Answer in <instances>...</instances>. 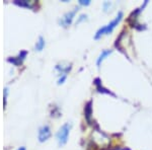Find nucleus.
I'll list each match as a JSON object with an SVG mask.
<instances>
[{
  "label": "nucleus",
  "mask_w": 152,
  "mask_h": 150,
  "mask_svg": "<svg viewBox=\"0 0 152 150\" xmlns=\"http://www.w3.org/2000/svg\"><path fill=\"white\" fill-rule=\"evenodd\" d=\"M123 16H124L123 12L120 11L119 13H118V15L114 19H113L111 23H107V26H102V28H100L99 31H96V34H95V36H94L95 40H99V38H102V37L104 36V35H110V34H112L113 31H114V29L117 28L118 24L121 23V20H122V18H123Z\"/></svg>",
  "instance_id": "nucleus-1"
},
{
  "label": "nucleus",
  "mask_w": 152,
  "mask_h": 150,
  "mask_svg": "<svg viewBox=\"0 0 152 150\" xmlns=\"http://www.w3.org/2000/svg\"><path fill=\"white\" fill-rule=\"evenodd\" d=\"M70 129H71V124L66 123V124H64L60 129L58 130L57 134H56V138H57V141L60 146H63V145H65L67 143L68 137H69V133H70Z\"/></svg>",
  "instance_id": "nucleus-2"
},
{
  "label": "nucleus",
  "mask_w": 152,
  "mask_h": 150,
  "mask_svg": "<svg viewBox=\"0 0 152 150\" xmlns=\"http://www.w3.org/2000/svg\"><path fill=\"white\" fill-rule=\"evenodd\" d=\"M77 10H78V8H77V7H75L73 10L66 12L64 15L62 16V18L60 19V24H61V26H65V28H66V26H70V24L72 23L73 18H74V16H75Z\"/></svg>",
  "instance_id": "nucleus-3"
},
{
  "label": "nucleus",
  "mask_w": 152,
  "mask_h": 150,
  "mask_svg": "<svg viewBox=\"0 0 152 150\" xmlns=\"http://www.w3.org/2000/svg\"><path fill=\"white\" fill-rule=\"evenodd\" d=\"M51 137V129L48 125L45 126H42L39 129V134H38V138L40 142H45Z\"/></svg>",
  "instance_id": "nucleus-4"
},
{
  "label": "nucleus",
  "mask_w": 152,
  "mask_h": 150,
  "mask_svg": "<svg viewBox=\"0 0 152 150\" xmlns=\"http://www.w3.org/2000/svg\"><path fill=\"white\" fill-rule=\"evenodd\" d=\"M26 54H28V52H26V51H21V52L19 53L18 55L16 56V57H10V58H8V62L14 64V65H16V66L20 65V64L23 63V61L24 60V58L26 57Z\"/></svg>",
  "instance_id": "nucleus-5"
},
{
  "label": "nucleus",
  "mask_w": 152,
  "mask_h": 150,
  "mask_svg": "<svg viewBox=\"0 0 152 150\" xmlns=\"http://www.w3.org/2000/svg\"><path fill=\"white\" fill-rule=\"evenodd\" d=\"M14 3L16 5H19V6H23V7H26V8H35L36 6V2L35 1H26V0H15Z\"/></svg>",
  "instance_id": "nucleus-6"
},
{
  "label": "nucleus",
  "mask_w": 152,
  "mask_h": 150,
  "mask_svg": "<svg viewBox=\"0 0 152 150\" xmlns=\"http://www.w3.org/2000/svg\"><path fill=\"white\" fill-rule=\"evenodd\" d=\"M111 54H112V50H104L102 51V52L100 53V55L99 56V58H97V60H96V65L100 66V64H102V61H104L107 56L111 55Z\"/></svg>",
  "instance_id": "nucleus-7"
},
{
  "label": "nucleus",
  "mask_w": 152,
  "mask_h": 150,
  "mask_svg": "<svg viewBox=\"0 0 152 150\" xmlns=\"http://www.w3.org/2000/svg\"><path fill=\"white\" fill-rule=\"evenodd\" d=\"M45 47V39L43 37H39L38 41L36 43V46H35V50L36 51H42Z\"/></svg>",
  "instance_id": "nucleus-8"
},
{
  "label": "nucleus",
  "mask_w": 152,
  "mask_h": 150,
  "mask_svg": "<svg viewBox=\"0 0 152 150\" xmlns=\"http://www.w3.org/2000/svg\"><path fill=\"white\" fill-rule=\"evenodd\" d=\"M85 117L88 122L90 121V117H91V102H89L85 107Z\"/></svg>",
  "instance_id": "nucleus-9"
},
{
  "label": "nucleus",
  "mask_w": 152,
  "mask_h": 150,
  "mask_svg": "<svg viewBox=\"0 0 152 150\" xmlns=\"http://www.w3.org/2000/svg\"><path fill=\"white\" fill-rule=\"evenodd\" d=\"M86 18H87V15H86V14H81V15H79V18H78L77 21H76V24L80 23H81V21L85 20V19H86Z\"/></svg>",
  "instance_id": "nucleus-10"
},
{
  "label": "nucleus",
  "mask_w": 152,
  "mask_h": 150,
  "mask_svg": "<svg viewBox=\"0 0 152 150\" xmlns=\"http://www.w3.org/2000/svg\"><path fill=\"white\" fill-rule=\"evenodd\" d=\"M79 4H80V5H85V6H86V5H89L90 1H89V0H80Z\"/></svg>",
  "instance_id": "nucleus-11"
},
{
  "label": "nucleus",
  "mask_w": 152,
  "mask_h": 150,
  "mask_svg": "<svg viewBox=\"0 0 152 150\" xmlns=\"http://www.w3.org/2000/svg\"><path fill=\"white\" fill-rule=\"evenodd\" d=\"M7 88H5L4 89V108H5V105H6V97H7Z\"/></svg>",
  "instance_id": "nucleus-12"
},
{
  "label": "nucleus",
  "mask_w": 152,
  "mask_h": 150,
  "mask_svg": "<svg viewBox=\"0 0 152 150\" xmlns=\"http://www.w3.org/2000/svg\"><path fill=\"white\" fill-rule=\"evenodd\" d=\"M16 150H26V147H19V148L18 149H16Z\"/></svg>",
  "instance_id": "nucleus-13"
}]
</instances>
